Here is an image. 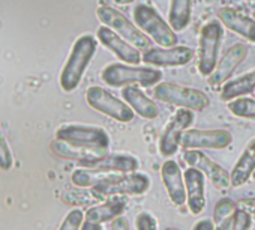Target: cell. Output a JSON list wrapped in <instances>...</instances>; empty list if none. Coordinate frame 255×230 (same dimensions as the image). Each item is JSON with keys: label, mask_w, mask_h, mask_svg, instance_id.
I'll use <instances>...</instances> for the list:
<instances>
[{"label": "cell", "mask_w": 255, "mask_h": 230, "mask_svg": "<svg viewBox=\"0 0 255 230\" xmlns=\"http://www.w3.org/2000/svg\"><path fill=\"white\" fill-rule=\"evenodd\" d=\"M248 56V48L243 44H234L231 45L222 56V59L218 62L215 71L209 75V84L213 87H219L225 84L236 68L246 59Z\"/></svg>", "instance_id": "9a60e30c"}, {"label": "cell", "mask_w": 255, "mask_h": 230, "mask_svg": "<svg viewBox=\"0 0 255 230\" xmlns=\"http://www.w3.org/2000/svg\"><path fill=\"white\" fill-rule=\"evenodd\" d=\"M120 172H105V170H96V169H80L72 173V182L74 185L80 188H95L101 184H105L108 181H113L119 178Z\"/></svg>", "instance_id": "d4e9b609"}, {"label": "cell", "mask_w": 255, "mask_h": 230, "mask_svg": "<svg viewBox=\"0 0 255 230\" xmlns=\"http://www.w3.org/2000/svg\"><path fill=\"white\" fill-rule=\"evenodd\" d=\"M251 226H252L251 214L242 209H236V212L233 214V230H249Z\"/></svg>", "instance_id": "f546056e"}, {"label": "cell", "mask_w": 255, "mask_h": 230, "mask_svg": "<svg viewBox=\"0 0 255 230\" xmlns=\"http://www.w3.org/2000/svg\"><path fill=\"white\" fill-rule=\"evenodd\" d=\"M135 221H137V230H158V221L149 212L138 214Z\"/></svg>", "instance_id": "4dcf8cb0"}, {"label": "cell", "mask_w": 255, "mask_h": 230, "mask_svg": "<svg viewBox=\"0 0 255 230\" xmlns=\"http://www.w3.org/2000/svg\"><path fill=\"white\" fill-rule=\"evenodd\" d=\"M128 200L123 196H111L107 197L105 202H102L98 206H92L86 212V221L104 224L107 221H113L114 218L120 217L123 211L126 209Z\"/></svg>", "instance_id": "44dd1931"}, {"label": "cell", "mask_w": 255, "mask_h": 230, "mask_svg": "<svg viewBox=\"0 0 255 230\" xmlns=\"http://www.w3.org/2000/svg\"><path fill=\"white\" fill-rule=\"evenodd\" d=\"M153 98L164 104L192 111H201L209 105V96L204 92L174 83H158L153 89Z\"/></svg>", "instance_id": "8992f818"}, {"label": "cell", "mask_w": 255, "mask_h": 230, "mask_svg": "<svg viewBox=\"0 0 255 230\" xmlns=\"http://www.w3.org/2000/svg\"><path fill=\"white\" fill-rule=\"evenodd\" d=\"M237 206L231 199H222L215 205V211H213V223L218 226L221 224L224 220H227L228 217H231L236 212Z\"/></svg>", "instance_id": "83f0119b"}, {"label": "cell", "mask_w": 255, "mask_h": 230, "mask_svg": "<svg viewBox=\"0 0 255 230\" xmlns=\"http://www.w3.org/2000/svg\"><path fill=\"white\" fill-rule=\"evenodd\" d=\"M86 101L93 110L105 114V116H108L117 122L128 124V122L134 121L135 111L126 102L120 101L119 98H116L108 90H105L99 86H92L87 89Z\"/></svg>", "instance_id": "52a82bcc"}, {"label": "cell", "mask_w": 255, "mask_h": 230, "mask_svg": "<svg viewBox=\"0 0 255 230\" xmlns=\"http://www.w3.org/2000/svg\"><path fill=\"white\" fill-rule=\"evenodd\" d=\"M237 209H242L251 215H255V197H246V199H240L236 202Z\"/></svg>", "instance_id": "d6a6232c"}, {"label": "cell", "mask_w": 255, "mask_h": 230, "mask_svg": "<svg viewBox=\"0 0 255 230\" xmlns=\"http://www.w3.org/2000/svg\"><path fill=\"white\" fill-rule=\"evenodd\" d=\"M56 137L75 146L92 148V149H110V136L105 130L90 125H65L57 130Z\"/></svg>", "instance_id": "9c48e42d"}, {"label": "cell", "mask_w": 255, "mask_h": 230, "mask_svg": "<svg viewBox=\"0 0 255 230\" xmlns=\"http://www.w3.org/2000/svg\"><path fill=\"white\" fill-rule=\"evenodd\" d=\"M98 39L119 60H122L125 63H129V65H138L141 62V56H140L138 48H135L132 44L125 41L122 36H119L110 27H107V26L99 27L98 29Z\"/></svg>", "instance_id": "5bb4252c"}, {"label": "cell", "mask_w": 255, "mask_h": 230, "mask_svg": "<svg viewBox=\"0 0 255 230\" xmlns=\"http://www.w3.org/2000/svg\"><path fill=\"white\" fill-rule=\"evenodd\" d=\"M194 122V111L188 108H179L171 121L164 128L161 139H159V152L162 157L170 158L173 157L177 149L180 148L182 134L192 125Z\"/></svg>", "instance_id": "30bf717a"}, {"label": "cell", "mask_w": 255, "mask_h": 230, "mask_svg": "<svg viewBox=\"0 0 255 230\" xmlns=\"http://www.w3.org/2000/svg\"><path fill=\"white\" fill-rule=\"evenodd\" d=\"M228 110L237 118L255 121V99L252 98H236L228 102Z\"/></svg>", "instance_id": "4316f807"}, {"label": "cell", "mask_w": 255, "mask_h": 230, "mask_svg": "<svg viewBox=\"0 0 255 230\" xmlns=\"http://www.w3.org/2000/svg\"><path fill=\"white\" fill-rule=\"evenodd\" d=\"M167 230H177V229H167Z\"/></svg>", "instance_id": "ab89813d"}, {"label": "cell", "mask_w": 255, "mask_h": 230, "mask_svg": "<svg viewBox=\"0 0 255 230\" xmlns=\"http://www.w3.org/2000/svg\"><path fill=\"white\" fill-rule=\"evenodd\" d=\"M254 172H255V139L248 143V146L239 157L237 163L234 164L230 173L231 187L237 188V187L245 185Z\"/></svg>", "instance_id": "7402d4cb"}, {"label": "cell", "mask_w": 255, "mask_h": 230, "mask_svg": "<svg viewBox=\"0 0 255 230\" xmlns=\"http://www.w3.org/2000/svg\"><path fill=\"white\" fill-rule=\"evenodd\" d=\"M96 17L98 20L114 30L119 36H122L125 41L132 44L138 50H149L150 48V39L149 36L137 26L134 24L129 18L125 17L120 11L111 6H99L96 9Z\"/></svg>", "instance_id": "5b68a950"}, {"label": "cell", "mask_w": 255, "mask_h": 230, "mask_svg": "<svg viewBox=\"0 0 255 230\" xmlns=\"http://www.w3.org/2000/svg\"><path fill=\"white\" fill-rule=\"evenodd\" d=\"M194 59V50L185 45H176L170 48L156 47L144 51L141 60L146 65L159 68H176L189 63Z\"/></svg>", "instance_id": "7c38bea8"}, {"label": "cell", "mask_w": 255, "mask_h": 230, "mask_svg": "<svg viewBox=\"0 0 255 230\" xmlns=\"http://www.w3.org/2000/svg\"><path fill=\"white\" fill-rule=\"evenodd\" d=\"M12 166V158H11V152L9 148L3 139V136L0 134V169L2 170H8Z\"/></svg>", "instance_id": "1f68e13d"}, {"label": "cell", "mask_w": 255, "mask_h": 230, "mask_svg": "<svg viewBox=\"0 0 255 230\" xmlns=\"http://www.w3.org/2000/svg\"><path fill=\"white\" fill-rule=\"evenodd\" d=\"M218 18L231 32L245 38L246 41L255 42V18L243 14L234 8H221L218 12Z\"/></svg>", "instance_id": "d6986e66"}, {"label": "cell", "mask_w": 255, "mask_h": 230, "mask_svg": "<svg viewBox=\"0 0 255 230\" xmlns=\"http://www.w3.org/2000/svg\"><path fill=\"white\" fill-rule=\"evenodd\" d=\"M81 230H104L101 224H96V223H90V221H86L83 223V227Z\"/></svg>", "instance_id": "8d00e7d4"}, {"label": "cell", "mask_w": 255, "mask_h": 230, "mask_svg": "<svg viewBox=\"0 0 255 230\" xmlns=\"http://www.w3.org/2000/svg\"><path fill=\"white\" fill-rule=\"evenodd\" d=\"M224 36L222 23L218 20L207 21L200 30L197 68L203 77H209L218 65V53Z\"/></svg>", "instance_id": "277c9868"}, {"label": "cell", "mask_w": 255, "mask_h": 230, "mask_svg": "<svg viewBox=\"0 0 255 230\" xmlns=\"http://www.w3.org/2000/svg\"><path fill=\"white\" fill-rule=\"evenodd\" d=\"M111 230H131L129 221H128L126 217L120 215L111 221Z\"/></svg>", "instance_id": "836d02e7"}, {"label": "cell", "mask_w": 255, "mask_h": 230, "mask_svg": "<svg viewBox=\"0 0 255 230\" xmlns=\"http://www.w3.org/2000/svg\"><path fill=\"white\" fill-rule=\"evenodd\" d=\"M216 230H233V215L216 226Z\"/></svg>", "instance_id": "d590c367"}, {"label": "cell", "mask_w": 255, "mask_h": 230, "mask_svg": "<svg viewBox=\"0 0 255 230\" xmlns=\"http://www.w3.org/2000/svg\"><path fill=\"white\" fill-rule=\"evenodd\" d=\"M215 223L212 220H200L192 230H215Z\"/></svg>", "instance_id": "e575fe53"}, {"label": "cell", "mask_w": 255, "mask_h": 230, "mask_svg": "<svg viewBox=\"0 0 255 230\" xmlns=\"http://www.w3.org/2000/svg\"><path fill=\"white\" fill-rule=\"evenodd\" d=\"M254 90H255V69L237 78L228 80L221 90V99L225 102H230L236 98L252 93Z\"/></svg>", "instance_id": "cb8c5ba5"}, {"label": "cell", "mask_w": 255, "mask_h": 230, "mask_svg": "<svg viewBox=\"0 0 255 230\" xmlns=\"http://www.w3.org/2000/svg\"><path fill=\"white\" fill-rule=\"evenodd\" d=\"M186 185V203L192 215H200L206 208V176L198 169L189 167L183 172Z\"/></svg>", "instance_id": "2e32d148"}, {"label": "cell", "mask_w": 255, "mask_h": 230, "mask_svg": "<svg viewBox=\"0 0 255 230\" xmlns=\"http://www.w3.org/2000/svg\"><path fill=\"white\" fill-rule=\"evenodd\" d=\"M252 93H254V96H255V90H254V92H252Z\"/></svg>", "instance_id": "b9f144b4"}, {"label": "cell", "mask_w": 255, "mask_h": 230, "mask_svg": "<svg viewBox=\"0 0 255 230\" xmlns=\"http://www.w3.org/2000/svg\"><path fill=\"white\" fill-rule=\"evenodd\" d=\"M51 149L59 157H63V158H68V160H74L77 163L95 160V158L102 157V155L107 154V151H102V149H92V148L75 146V145H71L68 142L59 140V139L51 143Z\"/></svg>", "instance_id": "603a6c76"}, {"label": "cell", "mask_w": 255, "mask_h": 230, "mask_svg": "<svg viewBox=\"0 0 255 230\" xmlns=\"http://www.w3.org/2000/svg\"><path fill=\"white\" fill-rule=\"evenodd\" d=\"M134 2H135V0H114L116 5H131Z\"/></svg>", "instance_id": "74e56055"}, {"label": "cell", "mask_w": 255, "mask_h": 230, "mask_svg": "<svg viewBox=\"0 0 255 230\" xmlns=\"http://www.w3.org/2000/svg\"><path fill=\"white\" fill-rule=\"evenodd\" d=\"M249 2H255V0H249Z\"/></svg>", "instance_id": "60d3db41"}, {"label": "cell", "mask_w": 255, "mask_h": 230, "mask_svg": "<svg viewBox=\"0 0 255 230\" xmlns=\"http://www.w3.org/2000/svg\"><path fill=\"white\" fill-rule=\"evenodd\" d=\"M83 218H84L83 211L74 209V211H71L66 215V218L62 223V226H60L59 230H81V227H83Z\"/></svg>", "instance_id": "f1b7e54d"}, {"label": "cell", "mask_w": 255, "mask_h": 230, "mask_svg": "<svg viewBox=\"0 0 255 230\" xmlns=\"http://www.w3.org/2000/svg\"><path fill=\"white\" fill-rule=\"evenodd\" d=\"M122 96H123V101L135 111V114H138L143 119L152 121L158 118L159 108L156 102L152 101L141 89L135 86H125L122 90Z\"/></svg>", "instance_id": "ffe728a7"}, {"label": "cell", "mask_w": 255, "mask_h": 230, "mask_svg": "<svg viewBox=\"0 0 255 230\" xmlns=\"http://www.w3.org/2000/svg\"><path fill=\"white\" fill-rule=\"evenodd\" d=\"M185 161L189 167L198 169L201 173H204L206 178L210 179V182L219 188L225 190L231 187V178L227 170H224L218 163H215L212 158H209L204 152L200 149H192L185 152Z\"/></svg>", "instance_id": "4fadbf2b"}, {"label": "cell", "mask_w": 255, "mask_h": 230, "mask_svg": "<svg viewBox=\"0 0 255 230\" xmlns=\"http://www.w3.org/2000/svg\"><path fill=\"white\" fill-rule=\"evenodd\" d=\"M78 164L84 169H96V170L120 172V173H134L140 167L138 160L128 154H105L95 160L81 161Z\"/></svg>", "instance_id": "e0dca14e"}, {"label": "cell", "mask_w": 255, "mask_h": 230, "mask_svg": "<svg viewBox=\"0 0 255 230\" xmlns=\"http://www.w3.org/2000/svg\"><path fill=\"white\" fill-rule=\"evenodd\" d=\"M161 178L170 200L176 206H183L186 203V185L179 164L173 160L165 161L161 169Z\"/></svg>", "instance_id": "ac0fdd59"}, {"label": "cell", "mask_w": 255, "mask_h": 230, "mask_svg": "<svg viewBox=\"0 0 255 230\" xmlns=\"http://www.w3.org/2000/svg\"><path fill=\"white\" fill-rule=\"evenodd\" d=\"M101 77L104 83L110 87H122L131 84H141L144 87H149L161 81L162 72L156 68L110 63L102 69Z\"/></svg>", "instance_id": "7a4b0ae2"}, {"label": "cell", "mask_w": 255, "mask_h": 230, "mask_svg": "<svg viewBox=\"0 0 255 230\" xmlns=\"http://www.w3.org/2000/svg\"><path fill=\"white\" fill-rule=\"evenodd\" d=\"M134 21L135 24L159 47L170 48L177 45V35L156 9L149 5L140 3L134 8Z\"/></svg>", "instance_id": "3957f363"}, {"label": "cell", "mask_w": 255, "mask_h": 230, "mask_svg": "<svg viewBox=\"0 0 255 230\" xmlns=\"http://www.w3.org/2000/svg\"><path fill=\"white\" fill-rule=\"evenodd\" d=\"M252 17H254V18H255V11H254V12H252Z\"/></svg>", "instance_id": "f35d334b"}, {"label": "cell", "mask_w": 255, "mask_h": 230, "mask_svg": "<svg viewBox=\"0 0 255 230\" xmlns=\"http://www.w3.org/2000/svg\"><path fill=\"white\" fill-rule=\"evenodd\" d=\"M194 0H170L168 21L173 30H185L191 23Z\"/></svg>", "instance_id": "484cf974"}, {"label": "cell", "mask_w": 255, "mask_h": 230, "mask_svg": "<svg viewBox=\"0 0 255 230\" xmlns=\"http://www.w3.org/2000/svg\"><path fill=\"white\" fill-rule=\"evenodd\" d=\"M233 137L227 130H186L182 134L180 146L192 149H225L231 145Z\"/></svg>", "instance_id": "8fae6325"}, {"label": "cell", "mask_w": 255, "mask_h": 230, "mask_svg": "<svg viewBox=\"0 0 255 230\" xmlns=\"http://www.w3.org/2000/svg\"><path fill=\"white\" fill-rule=\"evenodd\" d=\"M96 47L98 41L92 35H83L75 41L60 74V87L65 92H72L78 87L89 63L96 53Z\"/></svg>", "instance_id": "6da1fadb"}, {"label": "cell", "mask_w": 255, "mask_h": 230, "mask_svg": "<svg viewBox=\"0 0 255 230\" xmlns=\"http://www.w3.org/2000/svg\"><path fill=\"white\" fill-rule=\"evenodd\" d=\"M150 190V178L143 173H126L119 178L101 184L92 191L101 199H107L111 196H141Z\"/></svg>", "instance_id": "ba28073f"}]
</instances>
